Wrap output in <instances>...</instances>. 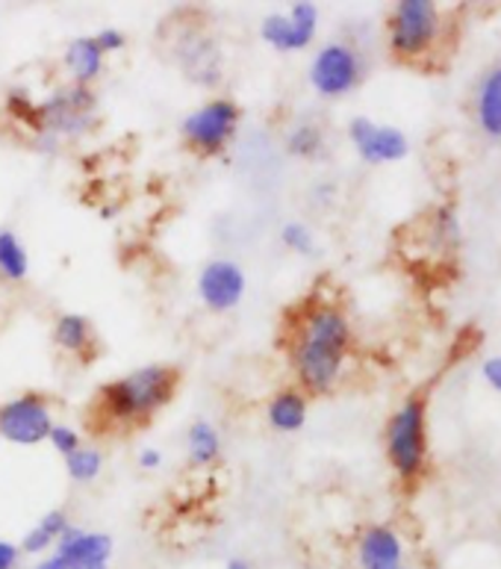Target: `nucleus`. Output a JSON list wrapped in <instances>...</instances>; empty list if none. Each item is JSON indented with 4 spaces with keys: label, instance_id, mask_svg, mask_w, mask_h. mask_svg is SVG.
<instances>
[{
    "label": "nucleus",
    "instance_id": "nucleus-1",
    "mask_svg": "<svg viewBox=\"0 0 501 569\" xmlns=\"http://www.w3.org/2000/svg\"><path fill=\"white\" fill-rule=\"evenodd\" d=\"M287 346L289 363L304 396H324L337 387L351 349L349 316L331 301H304L301 310H289Z\"/></svg>",
    "mask_w": 501,
    "mask_h": 569
},
{
    "label": "nucleus",
    "instance_id": "nucleus-2",
    "mask_svg": "<svg viewBox=\"0 0 501 569\" xmlns=\"http://www.w3.org/2000/svg\"><path fill=\"white\" fill-rule=\"evenodd\" d=\"M183 372L174 363H148L107 381L86 405V428L98 440H119L151 426L180 392Z\"/></svg>",
    "mask_w": 501,
    "mask_h": 569
},
{
    "label": "nucleus",
    "instance_id": "nucleus-3",
    "mask_svg": "<svg viewBox=\"0 0 501 569\" xmlns=\"http://www.w3.org/2000/svg\"><path fill=\"white\" fill-rule=\"evenodd\" d=\"M239 121H242V110L233 98H210L183 119L180 137L187 151L210 160L228 151V144L237 137Z\"/></svg>",
    "mask_w": 501,
    "mask_h": 569
},
{
    "label": "nucleus",
    "instance_id": "nucleus-4",
    "mask_svg": "<svg viewBox=\"0 0 501 569\" xmlns=\"http://www.w3.org/2000/svg\"><path fill=\"white\" fill-rule=\"evenodd\" d=\"M387 458L404 481H413L425 469V401L417 399V396L392 413L390 426H387Z\"/></svg>",
    "mask_w": 501,
    "mask_h": 569
},
{
    "label": "nucleus",
    "instance_id": "nucleus-5",
    "mask_svg": "<svg viewBox=\"0 0 501 569\" xmlns=\"http://www.w3.org/2000/svg\"><path fill=\"white\" fill-rule=\"evenodd\" d=\"M440 30V12L431 0H401L390 16V48L399 60H417Z\"/></svg>",
    "mask_w": 501,
    "mask_h": 569
},
{
    "label": "nucleus",
    "instance_id": "nucleus-6",
    "mask_svg": "<svg viewBox=\"0 0 501 569\" xmlns=\"http://www.w3.org/2000/svg\"><path fill=\"white\" fill-rule=\"evenodd\" d=\"M53 426L51 399L39 390H27L0 405V437L12 446H39Z\"/></svg>",
    "mask_w": 501,
    "mask_h": 569
},
{
    "label": "nucleus",
    "instance_id": "nucleus-7",
    "mask_svg": "<svg viewBox=\"0 0 501 569\" xmlns=\"http://www.w3.org/2000/svg\"><path fill=\"white\" fill-rule=\"evenodd\" d=\"M171 60L183 71L189 83L201 89H213L224 74V57H221L219 39L204 27H183V33L171 42Z\"/></svg>",
    "mask_w": 501,
    "mask_h": 569
},
{
    "label": "nucleus",
    "instance_id": "nucleus-8",
    "mask_svg": "<svg viewBox=\"0 0 501 569\" xmlns=\"http://www.w3.org/2000/svg\"><path fill=\"white\" fill-rule=\"evenodd\" d=\"M94 103L98 101H94L92 86H62V89H57V92L36 110V124H39L44 133L77 137L80 130H86L92 124Z\"/></svg>",
    "mask_w": 501,
    "mask_h": 569
},
{
    "label": "nucleus",
    "instance_id": "nucleus-9",
    "mask_svg": "<svg viewBox=\"0 0 501 569\" xmlns=\"http://www.w3.org/2000/svg\"><path fill=\"white\" fill-rule=\"evenodd\" d=\"M319 27V7L298 0L289 7V12H272L260 24V39L278 53H295L310 48Z\"/></svg>",
    "mask_w": 501,
    "mask_h": 569
},
{
    "label": "nucleus",
    "instance_id": "nucleus-10",
    "mask_svg": "<svg viewBox=\"0 0 501 569\" xmlns=\"http://www.w3.org/2000/svg\"><path fill=\"white\" fill-rule=\"evenodd\" d=\"M360 80V57L345 42H328L310 62V86L324 98L349 94Z\"/></svg>",
    "mask_w": 501,
    "mask_h": 569
},
{
    "label": "nucleus",
    "instance_id": "nucleus-11",
    "mask_svg": "<svg viewBox=\"0 0 501 569\" xmlns=\"http://www.w3.org/2000/svg\"><path fill=\"white\" fill-rule=\"evenodd\" d=\"M349 139L351 144L358 148L360 157H363L365 162H372V166L404 160L410 151L408 137H404L399 128H390V124H374V121L365 119V116H358V119L351 121Z\"/></svg>",
    "mask_w": 501,
    "mask_h": 569
},
{
    "label": "nucleus",
    "instance_id": "nucleus-12",
    "mask_svg": "<svg viewBox=\"0 0 501 569\" xmlns=\"http://www.w3.org/2000/svg\"><path fill=\"white\" fill-rule=\"evenodd\" d=\"M198 296L207 310L230 313L246 298V272L233 260H213L198 274Z\"/></svg>",
    "mask_w": 501,
    "mask_h": 569
},
{
    "label": "nucleus",
    "instance_id": "nucleus-13",
    "mask_svg": "<svg viewBox=\"0 0 501 569\" xmlns=\"http://www.w3.org/2000/svg\"><path fill=\"white\" fill-rule=\"evenodd\" d=\"M53 552L69 563V569L110 567L116 543H112V537L103 535V531H86V528L80 526H71L69 531L60 537V543L53 546Z\"/></svg>",
    "mask_w": 501,
    "mask_h": 569
},
{
    "label": "nucleus",
    "instance_id": "nucleus-14",
    "mask_svg": "<svg viewBox=\"0 0 501 569\" xmlns=\"http://www.w3.org/2000/svg\"><path fill=\"white\" fill-rule=\"evenodd\" d=\"M358 561L363 569H401L404 567L401 537L387 526L365 528L358 543Z\"/></svg>",
    "mask_w": 501,
    "mask_h": 569
},
{
    "label": "nucleus",
    "instance_id": "nucleus-15",
    "mask_svg": "<svg viewBox=\"0 0 501 569\" xmlns=\"http://www.w3.org/2000/svg\"><path fill=\"white\" fill-rule=\"evenodd\" d=\"M53 346L66 355L77 357L80 363L89 366L98 355V333H94L92 322L80 313H62L53 322Z\"/></svg>",
    "mask_w": 501,
    "mask_h": 569
},
{
    "label": "nucleus",
    "instance_id": "nucleus-16",
    "mask_svg": "<svg viewBox=\"0 0 501 569\" xmlns=\"http://www.w3.org/2000/svg\"><path fill=\"white\" fill-rule=\"evenodd\" d=\"M265 419L274 431L295 433L307 422V396L298 387H287L265 405Z\"/></svg>",
    "mask_w": 501,
    "mask_h": 569
},
{
    "label": "nucleus",
    "instance_id": "nucleus-17",
    "mask_svg": "<svg viewBox=\"0 0 501 569\" xmlns=\"http://www.w3.org/2000/svg\"><path fill=\"white\" fill-rule=\"evenodd\" d=\"M71 526H74V522H71L66 510H48V513L21 537L18 549H21V555H42L44 558L48 552H53V546L60 543V537L66 535Z\"/></svg>",
    "mask_w": 501,
    "mask_h": 569
},
{
    "label": "nucleus",
    "instance_id": "nucleus-18",
    "mask_svg": "<svg viewBox=\"0 0 501 569\" xmlns=\"http://www.w3.org/2000/svg\"><path fill=\"white\" fill-rule=\"evenodd\" d=\"M103 57L101 48L94 44V36H80L66 48V66L71 71V83L92 86L103 74Z\"/></svg>",
    "mask_w": 501,
    "mask_h": 569
},
{
    "label": "nucleus",
    "instance_id": "nucleus-19",
    "mask_svg": "<svg viewBox=\"0 0 501 569\" xmlns=\"http://www.w3.org/2000/svg\"><path fill=\"white\" fill-rule=\"evenodd\" d=\"M187 449H189V460H192V467L204 469L213 467L216 460L221 458V433L216 431L213 422H207V419H196L187 431Z\"/></svg>",
    "mask_w": 501,
    "mask_h": 569
},
{
    "label": "nucleus",
    "instance_id": "nucleus-20",
    "mask_svg": "<svg viewBox=\"0 0 501 569\" xmlns=\"http://www.w3.org/2000/svg\"><path fill=\"white\" fill-rule=\"evenodd\" d=\"M478 124L487 137H501V66L478 89Z\"/></svg>",
    "mask_w": 501,
    "mask_h": 569
},
{
    "label": "nucleus",
    "instance_id": "nucleus-21",
    "mask_svg": "<svg viewBox=\"0 0 501 569\" xmlns=\"http://www.w3.org/2000/svg\"><path fill=\"white\" fill-rule=\"evenodd\" d=\"M27 272H30V257L21 239L12 230H0V278L9 283H21Z\"/></svg>",
    "mask_w": 501,
    "mask_h": 569
},
{
    "label": "nucleus",
    "instance_id": "nucleus-22",
    "mask_svg": "<svg viewBox=\"0 0 501 569\" xmlns=\"http://www.w3.org/2000/svg\"><path fill=\"white\" fill-rule=\"evenodd\" d=\"M66 469H69L71 481H77V485H89V481H94V478L101 476L103 455L98 449L80 446L74 455L66 458Z\"/></svg>",
    "mask_w": 501,
    "mask_h": 569
},
{
    "label": "nucleus",
    "instance_id": "nucleus-23",
    "mask_svg": "<svg viewBox=\"0 0 501 569\" xmlns=\"http://www.w3.org/2000/svg\"><path fill=\"white\" fill-rule=\"evenodd\" d=\"M322 144L324 137L315 124H295L287 133V151L295 153V157H315L322 151Z\"/></svg>",
    "mask_w": 501,
    "mask_h": 569
},
{
    "label": "nucleus",
    "instance_id": "nucleus-24",
    "mask_svg": "<svg viewBox=\"0 0 501 569\" xmlns=\"http://www.w3.org/2000/svg\"><path fill=\"white\" fill-rule=\"evenodd\" d=\"M281 239L283 246H287L289 251H295V254H313L315 251L313 230L307 228L304 221H287L281 228Z\"/></svg>",
    "mask_w": 501,
    "mask_h": 569
},
{
    "label": "nucleus",
    "instance_id": "nucleus-25",
    "mask_svg": "<svg viewBox=\"0 0 501 569\" xmlns=\"http://www.w3.org/2000/svg\"><path fill=\"white\" fill-rule=\"evenodd\" d=\"M48 440H51V446L60 451L62 458H69V455H74V451L83 446L80 431H74L71 426H53L51 433H48Z\"/></svg>",
    "mask_w": 501,
    "mask_h": 569
},
{
    "label": "nucleus",
    "instance_id": "nucleus-26",
    "mask_svg": "<svg viewBox=\"0 0 501 569\" xmlns=\"http://www.w3.org/2000/svg\"><path fill=\"white\" fill-rule=\"evenodd\" d=\"M94 44L101 48L103 57H110V53L124 51V44H128V36L121 33V30H116V27H103V30H98V36H94Z\"/></svg>",
    "mask_w": 501,
    "mask_h": 569
},
{
    "label": "nucleus",
    "instance_id": "nucleus-27",
    "mask_svg": "<svg viewBox=\"0 0 501 569\" xmlns=\"http://www.w3.org/2000/svg\"><path fill=\"white\" fill-rule=\"evenodd\" d=\"M21 563V549L9 540H0V569H18Z\"/></svg>",
    "mask_w": 501,
    "mask_h": 569
},
{
    "label": "nucleus",
    "instance_id": "nucleus-28",
    "mask_svg": "<svg viewBox=\"0 0 501 569\" xmlns=\"http://www.w3.org/2000/svg\"><path fill=\"white\" fill-rule=\"evenodd\" d=\"M481 372H484L487 383H490L493 390L501 392V357H490V360H484Z\"/></svg>",
    "mask_w": 501,
    "mask_h": 569
},
{
    "label": "nucleus",
    "instance_id": "nucleus-29",
    "mask_svg": "<svg viewBox=\"0 0 501 569\" xmlns=\"http://www.w3.org/2000/svg\"><path fill=\"white\" fill-rule=\"evenodd\" d=\"M139 467L144 469V472H153V469L162 467V455L157 449H142V455H139Z\"/></svg>",
    "mask_w": 501,
    "mask_h": 569
},
{
    "label": "nucleus",
    "instance_id": "nucleus-30",
    "mask_svg": "<svg viewBox=\"0 0 501 569\" xmlns=\"http://www.w3.org/2000/svg\"><path fill=\"white\" fill-rule=\"evenodd\" d=\"M33 569H69V563L62 561V558H60V555H57V552H48V555H44V558H42V561L36 563Z\"/></svg>",
    "mask_w": 501,
    "mask_h": 569
},
{
    "label": "nucleus",
    "instance_id": "nucleus-31",
    "mask_svg": "<svg viewBox=\"0 0 501 569\" xmlns=\"http://www.w3.org/2000/svg\"><path fill=\"white\" fill-rule=\"evenodd\" d=\"M224 569H254V563L248 561V558H242V555H237V558H230V561L224 563Z\"/></svg>",
    "mask_w": 501,
    "mask_h": 569
},
{
    "label": "nucleus",
    "instance_id": "nucleus-32",
    "mask_svg": "<svg viewBox=\"0 0 501 569\" xmlns=\"http://www.w3.org/2000/svg\"><path fill=\"white\" fill-rule=\"evenodd\" d=\"M401 569H408V567H401Z\"/></svg>",
    "mask_w": 501,
    "mask_h": 569
}]
</instances>
